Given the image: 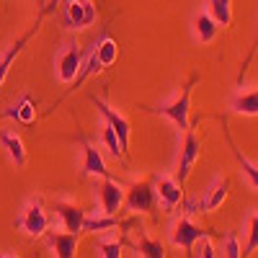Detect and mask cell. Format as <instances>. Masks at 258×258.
Here are the masks:
<instances>
[{"mask_svg": "<svg viewBox=\"0 0 258 258\" xmlns=\"http://www.w3.org/2000/svg\"><path fill=\"white\" fill-rule=\"evenodd\" d=\"M93 49H96V57H98V62H101V68H111V64L119 59V44H116L109 34H103L96 44H93Z\"/></svg>", "mask_w": 258, "mask_h": 258, "instance_id": "cell-17", "label": "cell"}, {"mask_svg": "<svg viewBox=\"0 0 258 258\" xmlns=\"http://www.w3.org/2000/svg\"><path fill=\"white\" fill-rule=\"evenodd\" d=\"M220 26L214 24V18L209 13H199L197 18H194V34H197V39L202 41V44H209V41H214V36H217Z\"/></svg>", "mask_w": 258, "mask_h": 258, "instance_id": "cell-21", "label": "cell"}, {"mask_svg": "<svg viewBox=\"0 0 258 258\" xmlns=\"http://www.w3.org/2000/svg\"><path fill=\"white\" fill-rule=\"evenodd\" d=\"M103 132H101V137H103V145L106 147H109V153L114 155V158H121L124 155V150H121V145H119V137H116V132H114V129L109 126V124H106L103 121Z\"/></svg>", "mask_w": 258, "mask_h": 258, "instance_id": "cell-27", "label": "cell"}, {"mask_svg": "<svg viewBox=\"0 0 258 258\" xmlns=\"http://www.w3.org/2000/svg\"><path fill=\"white\" fill-rule=\"evenodd\" d=\"M209 16L214 18L217 26H230L232 24V0H207Z\"/></svg>", "mask_w": 258, "mask_h": 258, "instance_id": "cell-24", "label": "cell"}, {"mask_svg": "<svg viewBox=\"0 0 258 258\" xmlns=\"http://www.w3.org/2000/svg\"><path fill=\"white\" fill-rule=\"evenodd\" d=\"M0 147L8 153V158L13 160L16 168H24L26 165V145H24V140L13 132V129H3V132H0Z\"/></svg>", "mask_w": 258, "mask_h": 258, "instance_id": "cell-14", "label": "cell"}, {"mask_svg": "<svg viewBox=\"0 0 258 258\" xmlns=\"http://www.w3.org/2000/svg\"><path fill=\"white\" fill-rule=\"evenodd\" d=\"M227 194H230V181L227 178H214V183L204 191V197H202V212L220 209L227 199Z\"/></svg>", "mask_w": 258, "mask_h": 258, "instance_id": "cell-15", "label": "cell"}, {"mask_svg": "<svg viewBox=\"0 0 258 258\" xmlns=\"http://www.w3.org/2000/svg\"><path fill=\"white\" fill-rule=\"evenodd\" d=\"M194 248H197V250H194V253H197V258H217V250H214V243H212V235L209 232H204Z\"/></svg>", "mask_w": 258, "mask_h": 258, "instance_id": "cell-28", "label": "cell"}, {"mask_svg": "<svg viewBox=\"0 0 258 258\" xmlns=\"http://www.w3.org/2000/svg\"><path fill=\"white\" fill-rule=\"evenodd\" d=\"M83 62H85L83 49L75 44V41H70V44L62 49V54L57 57V78H59L62 83L73 85V80L78 78V73H80V68H83Z\"/></svg>", "mask_w": 258, "mask_h": 258, "instance_id": "cell-7", "label": "cell"}, {"mask_svg": "<svg viewBox=\"0 0 258 258\" xmlns=\"http://www.w3.org/2000/svg\"><path fill=\"white\" fill-rule=\"evenodd\" d=\"M39 24H41V16L36 18V24H34V26H31V29H29L24 36H21L18 41H13V44H11V47L3 52V54H0V85L6 83V78H8V73H11V68H13L16 57H18L21 52H24V47L29 44V39H31V36L39 31Z\"/></svg>", "mask_w": 258, "mask_h": 258, "instance_id": "cell-13", "label": "cell"}, {"mask_svg": "<svg viewBox=\"0 0 258 258\" xmlns=\"http://www.w3.org/2000/svg\"><path fill=\"white\" fill-rule=\"evenodd\" d=\"M155 204V178H142L129 186V191H124V207L129 212H153Z\"/></svg>", "mask_w": 258, "mask_h": 258, "instance_id": "cell-3", "label": "cell"}, {"mask_svg": "<svg viewBox=\"0 0 258 258\" xmlns=\"http://www.w3.org/2000/svg\"><path fill=\"white\" fill-rule=\"evenodd\" d=\"M98 204H101V214L116 217V212L124 207V188L114 178H103L98 183Z\"/></svg>", "mask_w": 258, "mask_h": 258, "instance_id": "cell-9", "label": "cell"}, {"mask_svg": "<svg viewBox=\"0 0 258 258\" xmlns=\"http://www.w3.org/2000/svg\"><path fill=\"white\" fill-rule=\"evenodd\" d=\"M91 101H93V106L98 109V114L103 116V121L109 124L114 132H116V137H119V145H121V150H124V155H126V150H129V137H132V126H129V121H126V116H121L119 111H114L109 103H106L103 98H98V96H91Z\"/></svg>", "mask_w": 258, "mask_h": 258, "instance_id": "cell-5", "label": "cell"}, {"mask_svg": "<svg viewBox=\"0 0 258 258\" xmlns=\"http://www.w3.org/2000/svg\"><path fill=\"white\" fill-rule=\"evenodd\" d=\"M80 145H83V176H101V178H111V170L106 168V160L101 155V150L96 145H91L80 135Z\"/></svg>", "mask_w": 258, "mask_h": 258, "instance_id": "cell-11", "label": "cell"}, {"mask_svg": "<svg viewBox=\"0 0 258 258\" xmlns=\"http://www.w3.org/2000/svg\"><path fill=\"white\" fill-rule=\"evenodd\" d=\"M225 137H227V142H230V150H232V155H235V160H238V165H240V170L245 173V178H248V183L253 186V188H258V165L255 163H250L245 155H243V150L235 145V140L230 137V132H225Z\"/></svg>", "mask_w": 258, "mask_h": 258, "instance_id": "cell-20", "label": "cell"}, {"mask_svg": "<svg viewBox=\"0 0 258 258\" xmlns=\"http://www.w3.org/2000/svg\"><path fill=\"white\" fill-rule=\"evenodd\" d=\"M103 68H101V62H98V57H96V49H91V54L85 57V62H83V68H80V73H78V78L73 80V85L68 88V96L73 93V91H78L80 85L88 80V78H93V75H98Z\"/></svg>", "mask_w": 258, "mask_h": 258, "instance_id": "cell-22", "label": "cell"}, {"mask_svg": "<svg viewBox=\"0 0 258 258\" xmlns=\"http://www.w3.org/2000/svg\"><path fill=\"white\" fill-rule=\"evenodd\" d=\"M199 155H202V142H199V137H197L194 129H186V132H183V142H181V153H178V165H176V181L181 186L188 181V176H191L194 165H197Z\"/></svg>", "mask_w": 258, "mask_h": 258, "instance_id": "cell-4", "label": "cell"}, {"mask_svg": "<svg viewBox=\"0 0 258 258\" xmlns=\"http://www.w3.org/2000/svg\"><path fill=\"white\" fill-rule=\"evenodd\" d=\"M98 250L103 258H121V250H124V240H98Z\"/></svg>", "mask_w": 258, "mask_h": 258, "instance_id": "cell-29", "label": "cell"}, {"mask_svg": "<svg viewBox=\"0 0 258 258\" xmlns=\"http://www.w3.org/2000/svg\"><path fill=\"white\" fill-rule=\"evenodd\" d=\"M98 11L91 0H68L62 6V26L68 31L75 29H88L91 24H96Z\"/></svg>", "mask_w": 258, "mask_h": 258, "instance_id": "cell-2", "label": "cell"}, {"mask_svg": "<svg viewBox=\"0 0 258 258\" xmlns=\"http://www.w3.org/2000/svg\"><path fill=\"white\" fill-rule=\"evenodd\" d=\"M222 255L225 258H240V240L235 232L225 235V243H222Z\"/></svg>", "mask_w": 258, "mask_h": 258, "instance_id": "cell-30", "label": "cell"}, {"mask_svg": "<svg viewBox=\"0 0 258 258\" xmlns=\"http://www.w3.org/2000/svg\"><path fill=\"white\" fill-rule=\"evenodd\" d=\"M230 109H232L235 114H243V116H258V88L238 93V96L232 98Z\"/></svg>", "mask_w": 258, "mask_h": 258, "instance_id": "cell-19", "label": "cell"}, {"mask_svg": "<svg viewBox=\"0 0 258 258\" xmlns=\"http://www.w3.org/2000/svg\"><path fill=\"white\" fill-rule=\"evenodd\" d=\"M245 225H248V243H245V248L240 250V258H250V255L258 250V212H250V214H248Z\"/></svg>", "mask_w": 258, "mask_h": 258, "instance_id": "cell-26", "label": "cell"}, {"mask_svg": "<svg viewBox=\"0 0 258 258\" xmlns=\"http://www.w3.org/2000/svg\"><path fill=\"white\" fill-rule=\"evenodd\" d=\"M255 44H258V39H255Z\"/></svg>", "mask_w": 258, "mask_h": 258, "instance_id": "cell-33", "label": "cell"}, {"mask_svg": "<svg viewBox=\"0 0 258 258\" xmlns=\"http://www.w3.org/2000/svg\"><path fill=\"white\" fill-rule=\"evenodd\" d=\"M114 227H119V220L109 217V214H101V212H96L93 217L85 214V220H83V232H106Z\"/></svg>", "mask_w": 258, "mask_h": 258, "instance_id": "cell-23", "label": "cell"}, {"mask_svg": "<svg viewBox=\"0 0 258 258\" xmlns=\"http://www.w3.org/2000/svg\"><path fill=\"white\" fill-rule=\"evenodd\" d=\"M199 83V75H191L183 85H181V91L176 93V98H170L168 103H160L158 109H150V111H155L165 119H170L178 129H191V121H188V114H191V91H194V85Z\"/></svg>", "mask_w": 258, "mask_h": 258, "instance_id": "cell-1", "label": "cell"}, {"mask_svg": "<svg viewBox=\"0 0 258 258\" xmlns=\"http://www.w3.org/2000/svg\"><path fill=\"white\" fill-rule=\"evenodd\" d=\"M135 248L140 250L142 258H165V248H163V243L155 240V238H150L145 230H140V240H137Z\"/></svg>", "mask_w": 258, "mask_h": 258, "instance_id": "cell-25", "label": "cell"}, {"mask_svg": "<svg viewBox=\"0 0 258 258\" xmlns=\"http://www.w3.org/2000/svg\"><path fill=\"white\" fill-rule=\"evenodd\" d=\"M64 3H68V0H47V3H44V8H41V18H44V16H49L52 11H57L59 6H64Z\"/></svg>", "mask_w": 258, "mask_h": 258, "instance_id": "cell-31", "label": "cell"}, {"mask_svg": "<svg viewBox=\"0 0 258 258\" xmlns=\"http://www.w3.org/2000/svg\"><path fill=\"white\" fill-rule=\"evenodd\" d=\"M54 212H57V217L64 227V232H73V235H80L83 232V220H85V212L73 204V202H54Z\"/></svg>", "mask_w": 258, "mask_h": 258, "instance_id": "cell-12", "label": "cell"}, {"mask_svg": "<svg viewBox=\"0 0 258 258\" xmlns=\"http://www.w3.org/2000/svg\"><path fill=\"white\" fill-rule=\"evenodd\" d=\"M0 258H16V255H0Z\"/></svg>", "mask_w": 258, "mask_h": 258, "instance_id": "cell-32", "label": "cell"}, {"mask_svg": "<svg viewBox=\"0 0 258 258\" xmlns=\"http://www.w3.org/2000/svg\"><path fill=\"white\" fill-rule=\"evenodd\" d=\"M47 243L57 258H75L78 253V235L73 232H47Z\"/></svg>", "mask_w": 258, "mask_h": 258, "instance_id": "cell-16", "label": "cell"}, {"mask_svg": "<svg viewBox=\"0 0 258 258\" xmlns=\"http://www.w3.org/2000/svg\"><path fill=\"white\" fill-rule=\"evenodd\" d=\"M3 116L16 119L18 124H34V119H36V103H34L31 96H21V101L13 106V109H8Z\"/></svg>", "mask_w": 258, "mask_h": 258, "instance_id": "cell-18", "label": "cell"}, {"mask_svg": "<svg viewBox=\"0 0 258 258\" xmlns=\"http://www.w3.org/2000/svg\"><path fill=\"white\" fill-rule=\"evenodd\" d=\"M155 197L163 204L165 212H173L181 199H183V186L176 178H168V176H155Z\"/></svg>", "mask_w": 258, "mask_h": 258, "instance_id": "cell-10", "label": "cell"}, {"mask_svg": "<svg viewBox=\"0 0 258 258\" xmlns=\"http://www.w3.org/2000/svg\"><path fill=\"white\" fill-rule=\"evenodd\" d=\"M18 227L24 230L31 238H39V235H47V227H49V220H47V212H44V204L41 199H31L24 209L18 220Z\"/></svg>", "mask_w": 258, "mask_h": 258, "instance_id": "cell-6", "label": "cell"}, {"mask_svg": "<svg viewBox=\"0 0 258 258\" xmlns=\"http://www.w3.org/2000/svg\"><path fill=\"white\" fill-rule=\"evenodd\" d=\"M204 235V230L202 227H197L188 217H181V220H176L173 222V230H170V240H173V245L176 248H181V250H186V255L191 258V253H194V245H197V240Z\"/></svg>", "mask_w": 258, "mask_h": 258, "instance_id": "cell-8", "label": "cell"}]
</instances>
